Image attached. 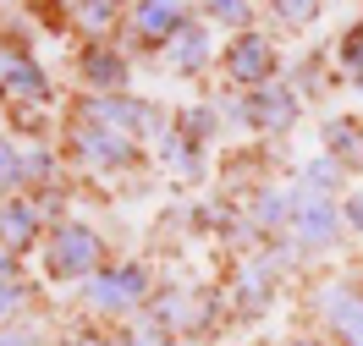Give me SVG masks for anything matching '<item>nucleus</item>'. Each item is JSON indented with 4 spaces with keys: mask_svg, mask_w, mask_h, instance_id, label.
<instances>
[{
    "mask_svg": "<svg viewBox=\"0 0 363 346\" xmlns=\"http://www.w3.org/2000/svg\"><path fill=\"white\" fill-rule=\"evenodd\" d=\"M39 258H45L50 280H83V275H99L105 242H99V231L83 226V220H61V226H50Z\"/></svg>",
    "mask_w": 363,
    "mask_h": 346,
    "instance_id": "obj_1",
    "label": "nucleus"
},
{
    "mask_svg": "<svg viewBox=\"0 0 363 346\" xmlns=\"http://www.w3.org/2000/svg\"><path fill=\"white\" fill-rule=\"evenodd\" d=\"M143 297H149V270L143 264H111V270L89 275V286H83V302L94 313H127Z\"/></svg>",
    "mask_w": 363,
    "mask_h": 346,
    "instance_id": "obj_2",
    "label": "nucleus"
},
{
    "mask_svg": "<svg viewBox=\"0 0 363 346\" xmlns=\"http://www.w3.org/2000/svg\"><path fill=\"white\" fill-rule=\"evenodd\" d=\"M72 143H77V160L94 165V171H133L138 165V143L127 132L105 127V121H77Z\"/></svg>",
    "mask_w": 363,
    "mask_h": 346,
    "instance_id": "obj_3",
    "label": "nucleus"
},
{
    "mask_svg": "<svg viewBox=\"0 0 363 346\" xmlns=\"http://www.w3.org/2000/svg\"><path fill=\"white\" fill-rule=\"evenodd\" d=\"M226 77L231 83H242V88H264V83H275V45L270 33H237L226 45Z\"/></svg>",
    "mask_w": 363,
    "mask_h": 346,
    "instance_id": "obj_4",
    "label": "nucleus"
},
{
    "mask_svg": "<svg viewBox=\"0 0 363 346\" xmlns=\"http://www.w3.org/2000/svg\"><path fill=\"white\" fill-rule=\"evenodd\" d=\"M83 121H105V127H116V132H127V138H149V132H160V115L155 105H143V99H127V93H94L89 110H83Z\"/></svg>",
    "mask_w": 363,
    "mask_h": 346,
    "instance_id": "obj_5",
    "label": "nucleus"
},
{
    "mask_svg": "<svg viewBox=\"0 0 363 346\" xmlns=\"http://www.w3.org/2000/svg\"><path fill=\"white\" fill-rule=\"evenodd\" d=\"M292 226H297V236H303L308 248H330L347 220L330 209V198H314V192L297 187V192H292Z\"/></svg>",
    "mask_w": 363,
    "mask_h": 346,
    "instance_id": "obj_6",
    "label": "nucleus"
},
{
    "mask_svg": "<svg viewBox=\"0 0 363 346\" xmlns=\"http://www.w3.org/2000/svg\"><path fill=\"white\" fill-rule=\"evenodd\" d=\"M242 115H248V127H270V132H286V127L297 121V93L286 88V83H264V88H253V93H248Z\"/></svg>",
    "mask_w": 363,
    "mask_h": 346,
    "instance_id": "obj_7",
    "label": "nucleus"
},
{
    "mask_svg": "<svg viewBox=\"0 0 363 346\" xmlns=\"http://www.w3.org/2000/svg\"><path fill=\"white\" fill-rule=\"evenodd\" d=\"M187 28V0H138L133 11V33L143 45H165L171 33Z\"/></svg>",
    "mask_w": 363,
    "mask_h": 346,
    "instance_id": "obj_8",
    "label": "nucleus"
},
{
    "mask_svg": "<svg viewBox=\"0 0 363 346\" xmlns=\"http://www.w3.org/2000/svg\"><path fill=\"white\" fill-rule=\"evenodd\" d=\"M0 88L17 99H50V77L28 50H0Z\"/></svg>",
    "mask_w": 363,
    "mask_h": 346,
    "instance_id": "obj_9",
    "label": "nucleus"
},
{
    "mask_svg": "<svg viewBox=\"0 0 363 346\" xmlns=\"http://www.w3.org/2000/svg\"><path fill=\"white\" fill-rule=\"evenodd\" d=\"M209 55H215V39H209V28H199V23H187L182 33H171V39H165V61H171L177 71L209 67Z\"/></svg>",
    "mask_w": 363,
    "mask_h": 346,
    "instance_id": "obj_10",
    "label": "nucleus"
},
{
    "mask_svg": "<svg viewBox=\"0 0 363 346\" xmlns=\"http://www.w3.org/2000/svg\"><path fill=\"white\" fill-rule=\"evenodd\" d=\"M83 83H94L99 93H121V83H127V61H121L116 50L94 45L89 55H83Z\"/></svg>",
    "mask_w": 363,
    "mask_h": 346,
    "instance_id": "obj_11",
    "label": "nucleus"
},
{
    "mask_svg": "<svg viewBox=\"0 0 363 346\" xmlns=\"http://www.w3.org/2000/svg\"><path fill=\"white\" fill-rule=\"evenodd\" d=\"M33 236H39V209L23 204V198H11V204L0 209V242H6L11 253H23Z\"/></svg>",
    "mask_w": 363,
    "mask_h": 346,
    "instance_id": "obj_12",
    "label": "nucleus"
},
{
    "mask_svg": "<svg viewBox=\"0 0 363 346\" xmlns=\"http://www.w3.org/2000/svg\"><path fill=\"white\" fill-rule=\"evenodd\" d=\"M325 313H330V324L341 330V341H347V346H363V297H352V292H330V297H325Z\"/></svg>",
    "mask_w": 363,
    "mask_h": 346,
    "instance_id": "obj_13",
    "label": "nucleus"
},
{
    "mask_svg": "<svg viewBox=\"0 0 363 346\" xmlns=\"http://www.w3.org/2000/svg\"><path fill=\"white\" fill-rule=\"evenodd\" d=\"M28 187V154L11 138H0V192H17Z\"/></svg>",
    "mask_w": 363,
    "mask_h": 346,
    "instance_id": "obj_14",
    "label": "nucleus"
},
{
    "mask_svg": "<svg viewBox=\"0 0 363 346\" xmlns=\"http://www.w3.org/2000/svg\"><path fill=\"white\" fill-rule=\"evenodd\" d=\"M270 17L281 28H308L319 17V0H270Z\"/></svg>",
    "mask_w": 363,
    "mask_h": 346,
    "instance_id": "obj_15",
    "label": "nucleus"
},
{
    "mask_svg": "<svg viewBox=\"0 0 363 346\" xmlns=\"http://www.w3.org/2000/svg\"><path fill=\"white\" fill-rule=\"evenodd\" d=\"M165 160H171V171H187V176H193V171H199V143L187 138V132H165Z\"/></svg>",
    "mask_w": 363,
    "mask_h": 346,
    "instance_id": "obj_16",
    "label": "nucleus"
},
{
    "mask_svg": "<svg viewBox=\"0 0 363 346\" xmlns=\"http://www.w3.org/2000/svg\"><path fill=\"white\" fill-rule=\"evenodd\" d=\"M204 11L226 28H242V33H248V23H253V0H204Z\"/></svg>",
    "mask_w": 363,
    "mask_h": 346,
    "instance_id": "obj_17",
    "label": "nucleus"
},
{
    "mask_svg": "<svg viewBox=\"0 0 363 346\" xmlns=\"http://www.w3.org/2000/svg\"><path fill=\"white\" fill-rule=\"evenodd\" d=\"M336 160H308L303 165V192H314V198H325V192H336Z\"/></svg>",
    "mask_w": 363,
    "mask_h": 346,
    "instance_id": "obj_18",
    "label": "nucleus"
},
{
    "mask_svg": "<svg viewBox=\"0 0 363 346\" xmlns=\"http://www.w3.org/2000/svg\"><path fill=\"white\" fill-rule=\"evenodd\" d=\"M253 220H259V226H281V220H292V192H264L259 209H253Z\"/></svg>",
    "mask_w": 363,
    "mask_h": 346,
    "instance_id": "obj_19",
    "label": "nucleus"
},
{
    "mask_svg": "<svg viewBox=\"0 0 363 346\" xmlns=\"http://www.w3.org/2000/svg\"><path fill=\"white\" fill-rule=\"evenodd\" d=\"M83 28H111L116 23V0H72Z\"/></svg>",
    "mask_w": 363,
    "mask_h": 346,
    "instance_id": "obj_20",
    "label": "nucleus"
},
{
    "mask_svg": "<svg viewBox=\"0 0 363 346\" xmlns=\"http://www.w3.org/2000/svg\"><path fill=\"white\" fill-rule=\"evenodd\" d=\"M341 61L352 71V83L363 88V28H347V33H341Z\"/></svg>",
    "mask_w": 363,
    "mask_h": 346,
    "instance_id": "obj_21",
    "label": "nucleus"
},
{
    "mask_svg": "<svg viewBox=\"0 0 363 346\" xmlns=\"http://www.w3.org/2000/svg\"><path fill=\"white\" fill-rule=\"evenodd\" d=\"M23 302H28V286H23V280H0V324L11 319Z\"/></svg>",
    "mask_w": 363,
    "mask_h": 346,
    "instance_id": "obj_22",
    "label": "nucleus"
},
{
    "mask_svg": "<svg viewBox=\"0 0 363 346\" xmlns=\"http://www.w3.org/2000/svg\"><path fill=\"white\" fill-rule=\"evenodd\" d=\"M182 132H187L193 143H204L209 132H215V110H187L182 115Z\"/></svg>",
    "mask_w": 363,
    "mask_h": 346,
    "instance_id": "obj_23",
    "label": "nucleus"
},
{
    "mask_svg": "<svg viewBox=\"0 0 363 346\" xmlns=\"http://www.w3.org/2000/svg\"><path fill=\"white\" fill-rule=\"evenodd\" d=\"M341 220H347V231H358V236H363V192H352V198L341 204Z\"/></svg>",
    "mask_w": 363,
    "mask_h": 346,
    "instance_id": "obj_24",
    "label": "nucleus"
},
{
    "mask_svg": "<svg viewBox=\"0 0 363 346\" xmlns=\"http://www.w3.org/2000/svg\"><path fill=\"white\" fill-rule=\"evenodd\" d=\"M0 346H39L33 330H17V324H0Z\"/></svg>",
    "mask_w": 363,
    "mask_h": 346,
    "instance_id": "obj_25",
    "label": "nucleus"
},
{
    "mask_svg": "<svg viewBox=\"0 0 363 346\" xmlns=\"http://www.w3.org/2000/svg\"><path fill=\"white\" fill-rule=\"evenodd\" d=\"M127 346H171V335L165 330H138V335H127Z\"/></svg>",
    "mask_w": 363,
    "mask_h": 346,
    "instance_id": "obj_26",
    "label": "nucleus"
},
{
    "mask_svg": "<svg viewBox=\"0 0 363 346\" xmlns=\"http://www.w3.org/2000/svg\"><path fill=\"white\" fill-rule=\"evenodd\" d=\"M11 270H17V253H11L6 242H0V280H11Z\"/></svg>",
    "mask_w": 363,
    "mask_h": 346,
    "instance_id": "obj_27",
    "label": "nucleus"
},
{
    "mask_svg": "<svg viewBox=\"0 0 363 346\" xmlns=\"http://www.w3.org/2000/svg\"><path fill=\"white\" fill-rule=\"evenodd\" d=\"M286 346H325V341H308V335H303V341H286Z\"/></svg>",
    "mask_w": 363,
    "mask_h": 346,
    "instance_id": "obj_28",
    "label": "nucleus"
},
{
    "mask_svg": "<svg viewBox=\"0 0 363 346\" xmlns=\"http://www.w3.org/2000/svg\"><path fill=\"white\" fill-rule=\"evenodd\" d=\"M83 346H105V341H83Z\"/></svg>",
    "mask_w": 363,
    "mask_h": 346,
    "instance_id": "obj_29",
    "label": "nucleus"
}]
</instances>
